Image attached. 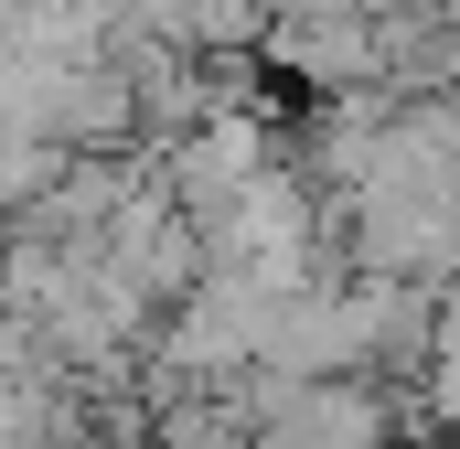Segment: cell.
Returning <instances> with one entry per match:
<instances>
[{
    "instance_id": "277c9868",
    "label": "cell",
    "mask_w": 460,
    "mask_h": 449,
    "mask_svg": "<svg viewBox=\"0 0 460 449\" xmlns=\"http://www.w3.org/2000/svg\"><path fill=\"white\" fill-rule=\"evenodd\" d=\"M75 449H97V439H75Z\"/></svg>"
},
{
    "instance_id": "3957f363",
    "label": "cell",
    "mask_w": 460,
    "mask_h": 449,
    "mask_svg": "<svg viewBox=\"0 0 460 449\" xmlns=\"http://www.w3.org/2000/svg\"><path fill=\"white\" fill-rule=\"evenodd\" d=\"M246 11H257V22H289V11H311V0H246Z\"/></svg>"
},
{
    "instance_id": "7a4b0ae2",
    "label": "cell",
    "mask_w": 460,
    "mask_h": 449,
    "mask_svg": "<svg viewBox=\"0 0 460 449\" xmlns=\"http://www.w3.org/2000/svg\"><path fill=\"white\" fill-rule=\"evenodd\" d=\"M246 65H257V75H279V86H300V97L322 108V97L375 86V22H353V11H332V0H311V11L268 22Z\"/></svg>"
},
{
    "instance_id": "6da1fadb",
    "label": "cell",
    "mask_w": 460,
    "mask_h": 449,
    "mask_svg": "<svg viewBox=\"0 0 460 449\" xmlns=\"http://www.w3.org/2000/svg\"><path fill=\"white\" fill-rule=\"evenodd\" d=\"M279 139H289V128H279L268 108H226V118H204V128H182V139L150 161V182L172 193V215H182V224H204L215 204H235V193L279 161Z\"/></svg>"
}]
</instances>
